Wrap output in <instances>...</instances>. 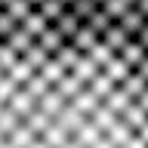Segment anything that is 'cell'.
<instances>
[{"instance_id": "cell-1", "label": "cell", "mask_w": 148, "mask_h": 148, "mask_svg": "<svg viewBox=\"0 0 148 148\" xmlns=\"http://www.w3.org/2000/svg\"><path fill=\"white\" fill-rule=\"evenodd\" d=\"M0 148H148V31L105 3H0Z\"/></svg>"}, {"instance_id": "cell-2", "label": "cell", "mask_w": 148, "mask_h": 148, "mask_svg": "<svg viewBox=\"0 0 148 148\" xmlns=\"http://www.w3.org/2000/svg\"><path fill=\"white\" fill-rule=\"evenodd\" d=\"M0 3H105V0H0Z\"/></svg>"}]
</instances>
